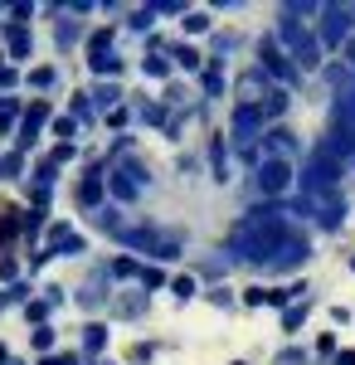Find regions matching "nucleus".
Listing matches in <instances>:
<instances>
[{
    "mask_svg": "<svg viewBox=\"0 0 355 365\" xmlns=\"http://www.w3.org/2000/svg\"><path fill=\"white\" fill-rule=\"evenodd\" d=\"M117 98H122V88H117V83H108V88H98V93H93V103H98V108H112Z\"/></svg>",
    "mask_w": 355,
    "mask_h": 365,
    "instance_id": "32",
    "label": "nucleus"
},
{
    "mask_svg": "<svg viewBox=\"0 0 355 365\" xmlns=\"http://www.w3.org/2000/svg\"><path fill=\"white\" fill-rule=\"evenodd\" d=\"M151 258H156V263H175V258H180V244H175V239H161V244L151 249Z\"/></svg>",
    "mask_w": 355,
    "mask_h": 365,
    "instance_id": "25",
    "label": "nucleus"
},
{
    "mask_svg": "<svg viewBox=\"0 0 355 365\" xmlns=\"http://www.w3.org/2000/svg\"><path fill=\"white\" fill-rule=\"evenodd\" d=\"M234 365H244V361H234Z\"/></svg>",
    "mask_w": 355,
    "mask_h": 365,
    "instance_id": "44",
    "label": "nucleus"
},
{
    "mask_svg": "<svg viewBox=\"0 0 355 365\" xmlns=\"http://www.w3.org/2000/svg\"><path fill=\"white\" fill-rule=\"evenodd\" d=\"M161 108H141V122H146V127H161Z\"/></svg>",
    "mask_w": 355,
    "mask_h": 365,
    "instance_id": "38",
    "label": "nucleus"
},
{
    "mask_svg": "<svg viewBox=\"0 0 355 365\" xmlns=\"http://www.w3.org/2000/svg\"><path fill=\"white\" fill-rule=\"evenodd\" d=\"M258 68H263V73H273L277 88L297 83V63H292V54L277 44L273 34H263V39H258Z\"/></svg>",
    "mask_w": 355,
    "mask_h": 365,
    "instance_id": "6",
    "label": "nucleus"
},
{
    "mask_svg": "<svg viewBox=\"0 0 355 365\" xmlns=\"http://www.w3.org/2000/svg\"><path fill=\"white\" fill-rule=\"evenodd\" d=\"M141 312H146V292H127V297L117 302V317H127V322L141 317Z\"/></svg>",
    "mask_w": 355,
    "mask_h": 365,
    "instance_id": "21",
    "label": "nucleus"
},
{
    "mask_svg": "<svg viewBox=\"0 0 355 365\" xmlns=\"http://www.w3.org/2000/svg\"><path fill=\"white\" fill-rule=\"evenodd\" d=\"M103 190H108V180H103L98 170H88V175L78 180V205H88V210H98V205H103Z\"/></svg>",
    "mask_w": 355,
    "mask_h": 365,
    "instance_id": "13",
    "label": "nucleus"
},
{
    "mask_svg": "<svg viewBox=\"0 0 355 365\" xmlns=\"http://www.w3.org/2000/svg\"><path fill=\"white\" fill-rule=\"evenodd\" d=\"M307 258H312V239H307L302 229H292V234H287V239H282V244L268 253V263H263V268H268L273 278H282V273H297V268H307Z\"/></svg>",
    "mask_w": 355,
    "mask_h": 365,
    "instance_id": "5",
    "label": "nucleus"
},
{
    "mask_svg": "<svg viewBox=\"0 0 355 365\" xmlns=\"http://www.w3.org/2000/svg\"><path fill=\"white\" fill-rule=\"evenodd\" d=\"M146 185H151V170L141 166V161H127V166H117V170L108 175V190L122 200V205L141 200V195H146Z\"/></svg>",
    "mask_w": 355,
    "mask_h": 365,
    "instance_id": "8",
    "label": "nucleus"
},
{
    "mask_svg": "<svg viewBox=\"0 0 355 365\" xmlns=\"http://www.w3.org/2000/svg\"><path fill=\"white\" fill-rule=\"evenodd\" d=\"M83 34V25H73V20H63V25H58V44H63V49H68V44H73V39H78Z\"/></svg>",
    "mask_w": 355,
    "mask_h": 365,
    "instance_id": "33",
    "label": "nucleus"
},
{
    "mask_svg": "<svg viewBox=\"0 0 355 365\" xmlns=\"http://www.w3.org/2000/svg\"><path fill=\"white\" fill-rule=\"evenodd\" d=\"M151 20H156V5H141V10H132L127 25H132V29H151Z\"/></svg>",
    "mask_w": 355,
    "mask_h": 365,
    "instance_id": "29",
    "label": "nucleus"
},
{
    "mask_svg": "<svg viewBox=\"0 0 355 365\" xmlns=\"http://www.w3.org/2000/svg\"><path fill=\"white\" fill-rule=\"evenodd\" d=\"M44 122H49V103L39 98V103H34V108L25 113V127H20V146H34V137H39V127H44Z\"/></svg>",
    "mask_w": 355,
    "mask_h": 365,
    "instance_id": "12",
    "label": "nucleus"
},
{
    "mask_svg": "<svg viewBox=\"0 0 355 365\" xmlns=\"http://www.w3.org/2000/svg\"><path fill=\"white\" fill-rule=\"evenodd\" d=\"M54 132H58V137H73V132H78V117H58Z\"/></svg>",
    "mask_w": 355,
    "mask_h": 365,
    "instance_id": "36",
    "label": "nucleus"
},
{
    "mask_svg": "<svg viewBox=\"0 0 355 365\" xmlns=\"http://www.w3.org/2000/svg\"><path fill=\"white\" fill-rule=\"evenodd\" d=\"M341 58H346V68L355 73V39H346V49H341Z\"/></svg>",
    "mask_w": 355,
    "mask_h": 365,
    "instance_id": "41",
    "label": "nucleus"
},
{
    "mask_svg": "<svg viewBox=\"0 0 355 365\" xmlns=\"http://www.w3.org/2000/svg\"><path fill=\"white\" fill-rule=\"evenodd\" d=\"M141 287L151 292V287H170V278H165L161 268H141Z\"/></svg>",
    "mask_w": 355,
    "mask_h": 365,
    "instance_id": "30",
    "label": "nucleus"
},
{
    "mask_svg": "<svg viewBox=\"0 0 355 365\" xmlns=\"http://www.w3.org/2000/svg\"><path fill=\"white\" fill-rule=\"evenodd\" d=\"M302 210H307L317 225L326 229V234H331V229H341V225H346V215H351V205H346V195H341V190H326V195H307V200H302Z\"/></svg>",
    "mask_w": 355,
    "mask_h": 365,
    "instance_id": "7",
    "label": "nucleus"
},
{
    "mask_svg": "<svg viewBox=\"0 0 355 365\" xmlns=\"http://www.w3.org/2000/svg\"><path fill=\"white\" fill-rule=\"evenodd\" d=\"M307 312H312V307H307V302H292V307L282 312V327H287V331H297L302 322H307Z\"/></svg>",
    "mask_w": 355,
    "mask_h": 365,
    "instance_id": "24",
    "label": "nucleus"
},
{
    "mask_svg": "<svg viewBox=\"0 0 355 365\" xmlns=\"http://www.w3.org/2000/svg\"><path fill=\"white\" fill-rule=\"evenodd\" d=\"M200 83H205V98H224V63L210 58V68L200 73Z\"/></svg>",
    "mask_w": 355,
    "mask_h": 365,
    "instance_id": "17",
    "label": "nucleus"
},
{
    "mask_svg": "<svg viewBox=\"0 0 355 365\" xmlns=\"http://www.w3.org/2000/svg\"><path fill=\"white\" fill-rule=\"evenodd\" d=\"M170 58L185 68V73H200L205 68V58H200V49H190V44H170Z\"/></svg>",
    "mask_w": 355,
    "mask_h": 365,
    "instance_id": "18",
    "label": "nucleus"
},
{
    "mask_svg": "<svg viewBox=\"0 0 355 365\" xmlns=\"http://www.w3.org/2000/svg\"><path fill=\"white\" fill-rule=\"evenodd\" d=\"M302 361H307L302 351H282V356H277V365H302Z\"/></svg>",
    "mask_w": 355,
    "mask_h": 365,
    "instance_id": "40",
    "label": "nucleus"
},
{
    "mask_svg": "<svg viewBox=\"0 0 355 365\" xmlns=\"http://www.w3.org/2000/svg\"><path fill=\"white\" fill-rule=\"evenodd\" d=\"M180 25H185V34H210L215 20H210V10H185V20H180Z\"/></svg>",
    "mask_w": 355,
    "mask_h": 365,
    "instance_id": "20",
    "label": "nucleus"
},
{
    "mask_svg": "<svg viewBox=\"0 0 355 365\" xmlns=\"http://www.w3.org/2000/svg\"><path fill=\"white\" fill-rule=\"evenodd\" d=\"M331 137L346 146V166L355 161V73L351 83L336 93V103H331Z\"/></svg>",
    "mask_w": 355,
    "mask_h": 365,
    "instance_id": "3",
    "label": "nucleus"
},
{
    "mask_svg": "<svg viewBox=\"0 0 355 365\" xmlns=\"http://www.w3.org/2000/svg\"><path fill=\"white\" fill-rule=\"evenodd\" d=\"M244 302H248V307H268V287H248Z\"/></svg>",
    "mask_w": 355,
    "mask_h": 365,
    "instance_id": "34",
    "label": "nucleus"
},
{
    "mask_svg": "<svg viewBox=\"0 0 355 365\" xmlns=\"http://www.w3.org/2000/svg\"><path fill=\"white\" fill-rule=\"evenodd\" d=\"M49 346H54V331H49V327H39V331H34V351H49Z\"/></svg>",
    "mask_w": 355,
    "mask_h": 365,
    "instance_id": "37",
    "label": "nucleus"
},
{
    "mask_svg": "<svg viewBox=\"0 0 355 365\" xmlns=\"http://www.w3.org/2000/svg\"><path fill=\"white\" fill-rule=\"evenodd\" d=\"M268 132V117H263V103H234V113H229V137H234V146L239 151H248V146H258V137Z\"/></svg>",
    "mask_w": 355,
    "mask_h": 365,
    "instance_id": "4",
    "label": "nucleus"
},
{
    "mask_svg": "<svg viewBox=\"0 0 355 365\" xmlns=\"http://www.w3.org/2000/svg\"><path fill=\"white\" fill-rule=\"evenodd\" d=\"M287 185H292V161H277V156H268L263 166H258V190L268 200L287 195Z\"/></svg>",
    "mask_w": 355,
    "mask_h": 365,
    "instance_id": "10",
    "label": "nucleus"
},
{
    "mask_svg": "<svg viewBox=\"0 0 355 365\" xmlns=\"http://www.w3.org/2000/svg\"><path fill=\"white\" fill-rule=\"evenodd\" d=\"M210 166H215V180L224 185L229 180V137H210Z\"/></svg>",
    "mask_w": 355,
    "mask_h": 365,
    "instance_id": "15",
    "label": "nucleus"
},
{
    "mask_svg": "<svg viewBox=\"0 0 355 365\" xmlns=\"http://www.w3.org/2000/svg\"><path fill=\"white\" fill-rule=\"evenodd\" d=\"M351 273H355V253H351Z\"/></svg>",
    "mask_w": 355,
    "mask_h": 365,
    "instance_id": "43",
    "label": "nucleus"
},
{
    "mask_svg": "<svg viewBox=\"0 0 355 365\" xmlns=\"http://www.w3.org/2000/svg\"><path fill=\"white\" fill-rule=\"evenodd\" d=\"M0 170L5 175H20V156H0Z\"/></svg>",
    "mask_w": 355,
    "mask_h": 365,
    "instance_id": "39",
    "label": "nucleus"
},
{
    "mask_svg": "<svg viewBox=\"0 0 355 365\" xmlns=\"http://www.w3.org/2000/svg\"><path fill=\"white\" fill-rule=\"evenodd\" d=\"M141 68H146V78H170V49H146Z\"/></svg>",
    "mask_w": 355,
    "mask_h": 365,
    "instance_id": "16",
    "label": "nucleus"
},
{
    "mask_svg": "<svg viewBox=\"0 0 355 365\" xmlns=\"http://www.w3.org/2000/svg\"><path fill=\"white\" fill-rule=\"evenodd\" d=\"M29 83H34V88H54V68H34Z\"/></svg>",
    "mask_w": 355,
    "mask_h": 365,
    "instance_id": "35",
    "label": "nucleus"
},
{
    "mask_svg": "<svg viewBox=\"0 0 355 365\" xmlns=\"http://www.w3.org/2000/svg\"><path fill=\"white\" fill-rule=\"evenodd\" d=\"M263 146H268V156H277V161H287V151L297 146V137H292L287 127H273V132H263Z\"/></svg>",
    "mask_w": 355,
    "mask_h": 365,
    "instance_id": "14",
    "label": "nucleus"
},
{
    "mask_svg": "<svg viewBox=\"0 0 355 365\" xmlns=\"http://www.w3.org/2000/svg\"><path fill=\"white\" fill-rule=\"evenodd\" d=\"M78 302H83V307H103V278H93V282H88V287L78 292Z\"/></svg>",
    "mask_w": 355,
    "mask_h": 365,
    "instance_id": "26",
    "label": "nucleus"
},
{
    "mask_svg": "<svg viewBox=\"0 0 355 365\" xmlns=\"http://www.w3.org/2000/svg\"><path fill=\"white\" fill-rule=\"evenodd\" d=\"M287 103H292L287 88H268V93H263V117H282V113H287Z\"/></svg>",
    "mask_w": 355,
    "mask_h": 365,
    "instance_id": "19",
    "label": "nucleus"
},
{
    "mask_svg": "<svg viewBox=\"0 0 355 365\" xmlns=\"http://www.w3.org/2000/svg\"><path fill=\"white\" fill-rule=\"evenodd\" d=\"M112 278H141L137 258H117V263H112Z\"/></svg>",
    "mask_w": 355,
    "mask_h": 365,
    "instance_id": "31",
    "label": "nucleus"
},
{
    "mask_svg": "<svg viewBox=\"0 0 355 365\" xmlns=\"http://www.w3.org/2000/svg\"><path fill=\"white\" fill-rule=\"evenodd\" d=\"M321 49H346V29L355 25V15H351V5H321Z\"/></svg>",
    "mask_w": 355,
    "mask_h": 365,
    "instance_id": "9",
    "label": "nucleus"
},
{
    "mask_svg": "<svg viewBox=\"0 0 355 365\" xmlns=\"http://www.w3.org/2000/svg\"><path fill=\"white\" fill-rule=\"evenodd\" d=\"M292 234V225H287V210L277 205V200H263V205H253L248 215H239L234 220V229H229V263H268V253L282 244Z\"/></svg>",
    "mask_w": 355,
    "mask_h": 365,
    "instance_id": "1",
    "label": "nucleus"
},
{
    "mask_svg": "<svg viewBox=\"0 0 355 365\" xmlns=\"http://www.w3.org/2000/svg\"><path fill=\"white\" fill-rule=\"evenodd\" d=\"M49 258H73V253H88V244H83V234H73L68 225H54V234H49Z\"/></svg>",
    "mask_w": 355,
    "mask_h": 365,
    "instance_id": "11",
    "label": "nucleus"
},
{
    "mask_svg": "<svg viewBox=\"0 0 355 365\" xmlns=\"http://www.w3.org/2000/svg\"><path fill=\"white\" fill-rule=\"evenodd\" d=\"M103 346H108V327L88 322V327H83V351H103Z\"/></svg>",
    "mask_w": 355,
    "mask_h": 365,
    "instance_id": "22",
    "label": "nucleus"
},
{
    "mask_svg": "<svg viewBox=\"0 0 355 365\" xmlns=\"http://www.w3.org/2000/svg\"><path fill=\"white\" fill-rule=\"evenodd\" d=\"M277 44L292 54L297 68H317L321 63V34H312V25L297 15V5H277Z\"/></svg>",
    "mask_w": 355,
    "mask_h": 365,
    "instance_id": "2",
    "label": "nucleus"
},
{
    "mask_svg": "<svg viewBox=\"0 0 355 365\" xmlns=\"http://www.w3.org/2000/svg\"><path fill=\"white\" fill-rule=\"evenodd\" d=\"M336 365H355V346L351 351H336Z\"/></svg>",
    "mask_w": 355,
    "mask_h": 365,
    "instance_id": "42",
    "label": "nucleus"
},
{
    "mask_svg": "<svg viewBox=\"0 0 355 365\" xmlns=\"http://www.w3.org/2000/svg\"><path fill=\"white\" fill-rule=\"evenodd\" d=\"M93 63V73H122V58L117 54H98V58H88Z\"/></svg>",
    "mask_w": 355,
    "mask_h": 365,
    "instance_id": "27",
    "label": "nucleus"
},
{
    "mask_svg": "<svg viewBox=\"0 0 355 365\" xmlns=\"http://www.w3.org/2000/svg\"><path fill=\"white\" fill-rule=\"evenodd\" d=\"M170 292H175V297H180V302H190L195 292H200V282H195V278H185V273H180V278L170 282Z\"/></svg>",
    "mask_w": 355,
    "mask_h": 365,
    "instance_id": "28",
    "label": "nucleus"
},
{
    "mask_svg": "<svg viewBox=\"0 0 355 365\" xmlns=\"http://www.w3.org/2000/svg\"><path fill=\"white\" fill-rule=\"evenodd\" d=\"M98 54H112V29H98L88 39V58H98Z\"/></svg>",
    "mask_w": 355,
    "mask_h": 365,
    "instance_id": "23",
    "label": "nucleus"
}]
</instances>
